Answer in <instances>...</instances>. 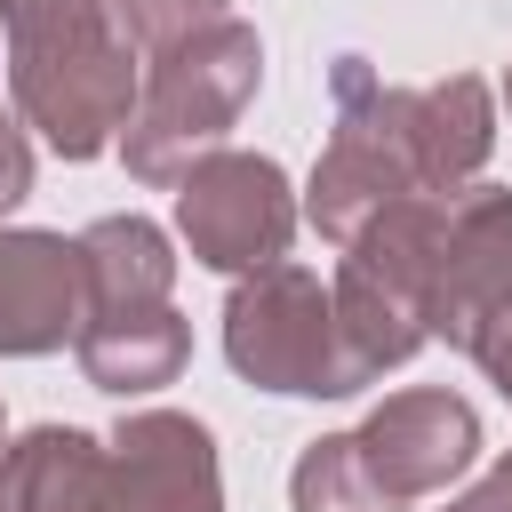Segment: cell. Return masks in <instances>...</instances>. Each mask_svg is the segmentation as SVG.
Masks as SVG:
<instances>
[{"label":"cell","instance_id":"30bf717a","mask_svg":"<svg viewBox=\"0 0 512 512\" xmlns=\"http://www.w3.org/2000/svg\"><path fill=\"white\" fill-rule=\"evenodd\" d=\"M72 352H80V376L96 392H160L184 376V352H192V328L176 320V304H136V312H88L72 328Z\"/></svg>","mask_w":512,"mask_h":512},{"label":"cell","instance_id":"e0dca14e","mask_svg":"<svg viewBox=\"0 0 512 512\" xmlns=\"http://www.w3.org/2000/svg\"><path fill=\"white\" fill-rule=\"evenodd\" d=\"M472 360H480V368L496 376V392L512 400V312H504V320H496V328H488V336L472 344Z\"/></svg>","mask_w":512,"mask_h":512},{"label":"cell","instance_id":"9c48e42d","mask_svg":"<svg viewBox=\"0 0 512 512\" xmlns=\"http://www.w3.org/2000/svg\"><path fill=\"white\" fill-rule=\"evenodd\" d=\"M80 328V240L0 232V352H56Z\"/></svg>","mask_w":512,"mask_h":512},{"label":"cell","instance_id":"7a4b0ae2","mask_svg":"<svg viewBox=\"0 0 512 512\" xmlns=\"http://www.w3.org/2000/svg\"><path fill=\"white\" fill-rule=\"evenodd\" d=\"M8 24V96L64 160H96L136 112V48L112 24V0H0Z\"/></svg>","mask_w":512,"mask_h":512},{"label":"cell","instance_id":"d6986e66","mask_svg":"<svg viewBox=\"0 0 512 512\" xmlns=\"http://www.w3.org/2000/svg\"><path fill=\"white\" fill-rule=\"evenodd\" d=\"M0 456H8V432H0Z\"/></svg>","mask_w":512,"mask_h":512},{"label":"cell","instance_id":"3957f363","mask_svg":"<svg viewBox=\"0 0 512 512\" xmlns=\"http://www.w3.org/2000/svg\"><path fill=\"white\" fill-rule=\"evenodd\" d=\"M256 88H264V40L240 16H216V24L152 48V64L136 72V112L120 128L128 176L176 184L200 152H216L232 136V120L248 112Z\"/></svg>","mask_w":512,"mask_h":512},{"label":"cell","instance_id":"ffe728a7","mask_svg":"<svg viewBox=\"0 0 512 512\" xmlns=\"http://www.w3.org/2000/svg\"><path fill=\"white\" fill-rule=\"evenodd\" d=\"M0 512H8V496H0Z\"/></svg>","mask_w":512,"mask_h":512},{"label":"cell","instance_id":"9a60e30c","mask_svg":"<svg viewBox=\"0 0 512 512\" xmlns=\"http://www.w3.org/2000/svg\"><path fill=\"white\" fill-rule=\"evenodd\" d=\"M24 192H32V144H24V128L0 112V216H8Z\"/></svg>","mask_w":512,"mask_h":512},{"label":"cell","instance_id":"6da1fadb","mask_svg":"<svg viewBox=\"0 0 512 512\" xmlns=\"http://www.w3.org/2000/svg\"><path fill=\"white\" fill-rule=\"evenodd\" d=\"M336 136L312 168L304 216L344 248L368 216L416 192H464L496 144V104L488 80L448 72L432 88H392L368 56H336Z\"/></svg>","mask_w":512,"mask_h":512},{"label":"cell","instance_id":"8fae6325","mask_svg":"<svg viewBox=\"0 0 512 512\" xmlns=\"http://www.w3.org/2000/svg\"><path fill=\"white\" fill-rule=\"evenodd\" d=\"M168 288H176V256L152 216H96L80 232V320L168 304Z\"/></svg>","mask_w":512,"mask_h":512},{"label":"cell","instance_id":"5bb4252c","mask_svg":"<svg viewBox=\"0 0 512 512\" xmlns=\"http://www.w3.org/2000/svg\"><path fill=\"white\" fill-rule=\"evenodd\" d=\"M216 16H232V0H112V24H120V40L128 48H168V40H184V32H200V24H216Z\"/></svg>","mask_w":512,"mask_h":512},{"label":"cell","instance_id":"277c9868","mask_svg":"<svg viewBox=\"0 0 512 512\" xmlns=\"http://www.w3.org/2000/svg\"><path fill=\"white\" fill-rule=\"evenodd\" d=\"M224 360L264 384V392H288V400H344L360 392V368L344 352V328H336V304L320 288V272L304 264H264V272H240L232 304H224Z\"/></svg>","mask_w":512,"mask_h":512},{"label":"cell","instance_id":"2e32d148","mask_svg":"<svg viewBox=\"0 0 512 512\" xmlns=\"http://www.w3.org/2000/svg\"><path fill=\"white\" fill-rule=\"evenodd\" d=\"M448 512H512V456H496L480 480H464L448 496Z\"/></svg>","mask_w":512,"mask_h":512},{"label":"cell","instance_id":"ac0fdd59","mask_svg":"<svg viewBox=\"0 0 512 512\" xmlns=\"http://www.w3.org/2000/svg\"><path fill=\"white\" fill-rule=\"evenodd\" d=\"M504 104H512V72H504Z\"/></svg>","mask_w":512,"mask_h":512},{"label":"cell","instance_id":"ba28073f","mask_svg":"<svg viewBox=\"0 0 512 512\" xmlns=\"http://www.w3.org/2000/svg\"><path fill=\"white\" fill-rule=\"evenodd\" d=\"M360 448H368L376 480H384L400 504H416V496H440V488H456V480L472 472V456H480V416H472V400L432 392V384H424V392H392V400L368 408Z\"/></svg>","mask_w":512,"mask_h":512},{"label":"cell","instance_id":"8992f818","mask_svg":"<svg viewBox=\"0 0 512 512\" xmlns=\"http://www.w3.org/2000/svg\"><path fill=\"white\" fill-rule=\"evenodd\" d=\"M504 312H512V192L464 184L440 208L424 320H432V336H448L456 352H472Z\"/></svg>","mask_w":512,"mask_h":512},{"label":"cell","instance_id":"5b68a950","mask_svg":"<svg viewBox=\"0 0 512 512\" xmlns=\"http://www.w3.org/2000/svg\"><path fill=\"white\" fill-rule=\"evenodd\" d=\"M176 232L208 272H264L296 240V192L264 152H200L176 176Z\"/></svg>","mask_w":512,"mask_h":512},{"label":"cell","instance_id":"52a82bcc","mask_svg":"<svg viewBox=\"0 0 512 512\" xmlns=\"http://www.w3.org/2000/svg\"><path fill=\"white\" fill-rule=\"evenodd\" d=\"M104 512H224L208 424L176 408H136L104 440Z\"/></svg>","mask_w":512,"mask_h":512},{"label":"cell","instance_id":"4fadbf2b","mask_svg":"<svg viewBox=\"0 0 512 512\" xmlns=\"http://www.w3.org/2000/svg\"><path fill=\"white\" fill-rule=\"evenodd\" d=\"M288 504H296V512H408V504L376 480L360 432L312 440V448L296 456V472H288Z\"/></svg>","mask_w":512,"mask_h":512},{"label":"cell","instance_id":"7c38bea8","mask_svg":"<svg viewBox=\"0 0 512 512\" xmlns=\"http://www.w3.org/2000/svg\"><path fill=\"white\" fill-rule=\"evenodd\" d=\"M8 512H104V440L72 424H40L0 456Z\"/></svg>","mask_w":512,"mask_h":512}]
</instances>
